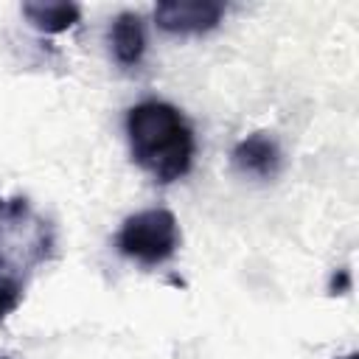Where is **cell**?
Returning a JSON list of instances; mask_svg holds the SVG:
<instances>
[{
  "instance_id": "obj_1",
  "label": "cell",
  "mask_w": 359,
  "mask_h": 359,
  "mask_svg": "<svg viewBox=\"0 0 359 359\" xmlns=\"http://www.w3.org/2000/svg\"><path fill=\"white\" fill-rule=\"evenodd\" d=\"M126 137L132 160L157 182L182 180L196 154V137L188 118L168 101H140L126 112Z\"/></svg>"
},
{
  "instance_id": "obj_3",
  "label": "cell",
  "mask_w": 359,
  "mask_h": 359,
  "mask_svg": "<svg viewBox=\"0 0 359 359\" xmlns=\"http://www.w3.org/2000/svg\"><path fill=\"white\" fill-rule=\"evenodd\" d=\"M115 247L121 255H126L143 266L165 264L180 247L177 216L165 208L140 210L121 224V230L115 236Z\"/></svg>"
},
{
  "instance_id": "obj_7",
  "label": "cell",
  "mask_w": 359,
  "mask_h": 359,
  "mask_svg": "<svg viewBox=\"0 0 359 359\" xmlns=\"http://www.w3.org/2000/svg\"><path fill=\"white\" fill-rule=\"evenodd\" d=\"M25 20L42 34H62L73 28L81 17L76 3H22Z\"/></svg>"
},
{
  "instance_id": "obj_8",
  "label": "cell",
  "mask_w": 359,
  "mask_h": 359,
  "mask_svg": "<svg viewBox=\"0 0 359 359\" xmlns=\"http://www.w3.org/2000/svg\"><path fill=\"white\" fill-rule=\"evenodd\" d=\"M22 294H25V283L0 272V320H6L22 303Z\"/></svg>"
},
{
  "instance_id": "obj_10",
  "label": "cell",
  "mask_w": 359,
  "mask_h": 359,
  "mask_svg": "<svg viewBox=\"0 0 359 359\" xmlns=\"http://www.w3.org/2000/svg\"><path fill=\"white\" fill-rule=\"evenodd\" d=\"M337 359H356V351H351V353H345V356H337Z\"/></svg>"
},
{
  "instance_id": "obj_5",
  "label": "cell",
  "mask_w": 359,
  "mask_h": 359,
  "mask_svg": "<svg viewBox=\"0 0 359 359\" xmlns=\"http://www.w3.org/2000/svg\"><path fill=\"white\" fill-rule=\"evenodd\" d=\"M230 160L236 165V171L241 174H250V177H258V180H272L278 177L280 171V146L275 143L272 135L266 132H255L244 140H238L230 151Z\"/></svg>"
},
{
  "instance_id": "obj_2",
  "label": "cell",
  "mask_w": 359,
  "mask_h": 359,
  "mask_svg": "<svg viewBox=\"0 0 359 359\" xmlns=\"http://www.w3.org/2000/svg\"><path fill=\"white\" fill-rule=\"evenodd\" d=\"M56 247L53 227L25 196H0V266L17 278H28L39 264L50 261Z\"/></svg>"
},
{
  "instance_id": "obj_4",
  "label": "cell",
  "mask_w": 359,
  "mask_h": 359,
  "mask_svg": "<svg viewBox=\"0 0 359 359\" xmlns=\"http://www.w3.org/2000/svg\"><path fill=\"white\" fill-rule=\"evenodd\" d=\"M224 17L222 3L191 0V3H157L154 22L165 34H205L213 31Z\"/></svg>"
},
{
  "instance_id": "obj_9",
  "label": "cell",
  "mask_w": 359,
  "mask_h": 359,
  "mask_svg": "<svg viewBox=\"0 0 359 359\" xmlns=\"http://www.w3.org/2000/svg\"><path fill=\"white\" fill-rule=\"evenodd\" d=\"M328 292H331V294H345V292H351V269H348V266H342V269L334 272Z\"/></svg>"
},
{
  "instance_id": "obj_6",
  "label": "cell",
  "mask_w": 359,
  "mask_h": 359,
  "mask_svg": "<svg viewBox=\"0 0 359 359\" xmlns=\"http://www.w3.org/2000/svg\"><path fill=\"white\" fill-rule=\"evenodd\" d=\"M109 42H112V56L121 67H137L143 53H146L143 17L135 11L118 14L112 20V28H109Z\"/></svg>"
}]
</instances>
